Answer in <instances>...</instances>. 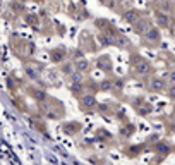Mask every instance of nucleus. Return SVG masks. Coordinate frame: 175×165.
I'll list each match as a JSON object with an SVG mask.
<instances>
[{"mask_svg": "<svg viewBox=\"0 0 175 165\" xmlns=\"http://www.w3.org/2000/svg\"><path fill=\"white\" fill-rule=\"evenodd\" d=\"M95 103H96V100H95L93 96H89V95L82 98V105H84V107H93Z\"/></svg>", "mask_w": 175, "mask_h": 165, "instance_id": "obj_1", "label": "nucleus"}, {"mask_svg": "<svg viewBox=\"0 0 175 165\" xmlns=\"http://www.w3.org/2000/svg\"><path fill=\"white\" fill-rule=\"evenodd\" d=\"M124 17H125V21H129V22H132V21H136V19H137V14H136L134 10H131V12H127V14H125Z\"/></svg>", "mask_w": 175, "mask_h": 165, "instance_id": "obj_2", "label": "nucleus"}, {"mask_svg": "<svg viewBox=\"0 0 175 165\" xmlns=\"http://www.w3.org/2000/svg\"><path fill=\"white\" fill-rule=\"evenodd\" d=\"M148 38L150 40H158V31L156 29H150L148 31Z\"/></svg>", "mask_w": 175, "mask_h": 165, "instance_id": "obj_3", "label": "nucleus"}, {"mask_svg": "<svg viewBox=\"0 0 175 165\" xmlns=\"http://www.w3.org/2000/svg\"><path fill=\"white\" fill-rule=\"evenodd\" d=\"M148 69H150V65H148L146 62H141V64H137V71H141V72H148Z\"/></svg>", "mask_w": 175, "mask_h": 165, "instance_id": "obj_4", "label": "nucleus"}, {"mask_svg": "<svg viewBox=\"0 0 175 165\" xmlns=\"http://www.w3.org/2000/svg\"><path fill=\"white\" fill-rule=\"evenodd\" d=\"M155 84H151V88H155V90H162L163 88V84H162V81H153Z\"/></svg>", "mask_w": 175, "mask_h": 165, "instance_id": "obj_5", "label": "nucleus"}, {"mask_svg": "<svg viewBox=\"0 0 175 165\" xmlns=\"http://www.w3.org/2000/svg\"><path fill=\"white\" fill-rule=\"evenodd\" d=\"M77 67H79V71L86 69V60H79V62H77Z\"/></svg>", "mask_w": 175, "mask_h": 165, "instance_id": "obj_6", "label": "nucleus"}, {"mask_svg": "<svg viewBox=\"0 0 175 165\" xmlns=\"http://www.w3.org/2000/svg\"><path fill=\"white\" fill-rule=\"evenodd\" d=\"M110 86H112V84H110V81H105V83L101 84V88H103V90H108Z\"/></svg>", "mask_w": 175, "mask_h": 165, "instance_id": "obj_7", "label": "nucleus"}]
</instances>
